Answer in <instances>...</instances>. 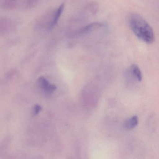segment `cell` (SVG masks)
Listing matches in <instances>:
<instances>
[{"instance_id": "obj_1", "label": "cell", "mask_w": 159, "mask_h": 159, "mask_svg": "<svg viewBox=\"0 0 159 159\" xmlns=\"http://www.w3.org/2000/svg\"><path fill=\"white\" fill-rule=\"evenodd\" d=\"M129 23L132 31L139 39L148 44L154 42L153 30L143 17L137 14H133L129 17Z\"/></svg>"}, {"instance_id": "obj_2", "label": "cell", "mask_w": 159, "mask_h": 159, "mask_svg": "<svg viewBox=\"0 0 159 159\" xmlns=\"http://www.w3.org/2000/svg\"><path fill=\"white\" fill-rule=\"evenodd\" d=\"M11 22L8 18L0 19V35H5L11 30Z\"/></svg>"}, {"instance_id": "obj_3", "label": "cell", "mask_w": 159, "mask_h": 159, "mask_svg": "<svg viewBox=\"0 0 159 159\" xmlns=\"http://www.w3.org/2000/svg\"><path fill=\"white\" fill-rule=\"evenodd\" d=\"M39 83L42 88L48 92H54L57 89L55 85L49 84L48 81L43 77H40L39 79Z\"/></svg>"}, {"instance_id": "obj_4", "label": "cell", "mask_w": 159, "mask_h": 159, "mask_svg": "<svg viewBox=\"0 0 159 159\" xmlns=\"http://www.w3.org/2000/svg\"><path fill=\"white\" fill-rule=\"evenodd\" d=\"M64 8H65V4L62 3L58 7L57 10L56 11L54 15V17L53 18L52 21V22H51L50 25V27H49L50 28H52L53 27H54L57 25L58 20H59V18L61 16V14H62L63 11H64Z\"/></svg>"}, {"instance_id": "obj_5", "label": "cell", "mask_w": 159, "mask_h": 159, "mask_svg": "<svg viewBox=\"0 0 159 159\" xmlns=\"http://www.w3.org/2000/svg\"><path fill=\"white\" fill-rule=\"evenodd\" d=\"M102 25H103L102 24L99 23H94L90 24V25H88L85 27L84 28L81 30L80 33V34H85V33H88V32H90L92 30H94L96 29L101 27V26H102Z\"/></svg>"}, {"instance_id": "obj_6", "label": "cell", "mask_w": 159, "mask_h": 159, "mask_svg": "<svg viewBox=\"0 0 159 159\" xmlns=\"http://www.w3.org/2000/svg\"><path fill=\"white\" fill-rule=\"evenodd\" d=\"M138 123V119L136 116H133L130 120L125 124V128L127 129H132L136 126Z\"/></svg>"}, {"instance_id": "obj_7", "label": "cell", "mask_w": 159, "mask_h": 159, "mask_svg": "<svg viewBox=\"0 0 159 159\" xmlns=\"http://www.w3.org/2000/svg\"><path fill=\"white\" fill-rule=\"evenodd\" d=\"M131 68H132V71H133V73L139 81H141L142 79V74H141V71L138 67L137 66L135 65H133L132 66Z\"/></svg>"}, {"instance_id": "obj_8", "label": "cell", "mask_w": 159, "mask_h": 159, "mask_svg": "<svg viewBox=\"0 0 159 159\" xmlns=\"http://www.w3.org/2000/svg\"><path fill=\"white\" fill-rule=\"evenodd\" d=\"M16 0H5V5L7 9H12L15 7Z\"/></svg>"}, {"instance_id": "obj_9", "label": "cell", "mask_w": 159, "mask_h": 159, "mask_svg": "<svg viewBox=\"0 0 159 159\" xmlns=\"http://www.w3.org/2000/svg\"><path fill=\"white\" fill-rule=\"evenodd\" d=\"M38 0H28L27 4L30 7H35L37 5Z\"/></svg>"}, {"instance_id": "obj_10", "label": "cell", "mask_w": 159, "mask_h": 159, "mask_svg": "<svg viewBox=\"0 0 159 159\" xmlns=\"http://www.w3.org/2000/svg\"><path fill=\"white\" fill-rule=\"evenodd\" d=\"M41 107L40 106H38V105H36L34 107V109H33V114L34 115H37L38 113L41 110Z\"/></svg>"}]
</instances>
